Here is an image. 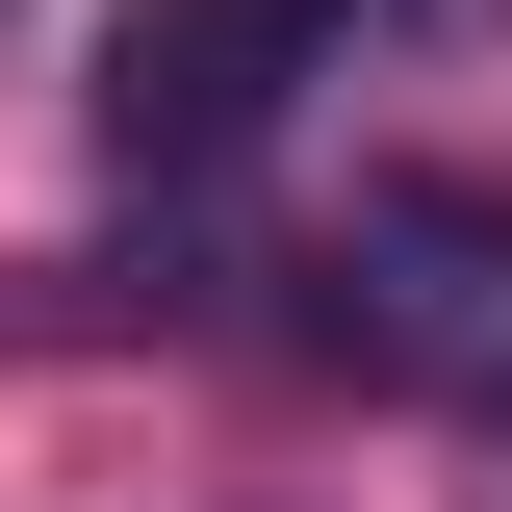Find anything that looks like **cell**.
Returning <instances> with one entry per match:
<instances>
[{
	"mask_svg": "<svg viewBox=\"0 0 512 512\" xmlns=\"http://www.w3.org/2000/svg\"><path fill=\"white\" fill-rule=\"evenodd\" d=\"M333 333L384 384H436V410H512V205L487 180H359V231L308 256Z\"/></svg>",
	"mask_w": 512,
	"mask_h": 512,
	"instance_id": "cell-1",
	"label": "cell"
},
{
	"mask_svg": "<svg viewBox=\"0 0 512 512\" xmlns=\"http://www.w3.org/2000/svg\"><path fill=\"white\" fill-rule=\"evenodd\" d=\"M333 52H359V0H128L103 26V154L128 180H231Z\"/></svg>",
	"mask_w": 512,
	"mask_h": 512,
	"instance_id": "cell-2",
	"label": "cell"
},
{
	"mask_svg": "<svg viewBox=\"0 0 512 512\" xmlns=\"http://www.w3.org/2000/svg\"><path fill=\"white\" fill-rule=\"evenodd\" d=\"M487 436H512V410H487Z\"/></svg>",
	"mask_w": 512,
	"mask_h": 512,
	"instance_id": "cell-3",
	"label": "cell"
}]
</instances>
